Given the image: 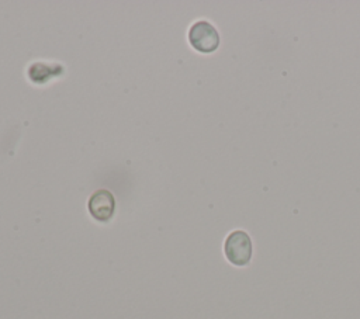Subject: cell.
<instances>
[{
  "instance_id": "6da1fadb",
  "label": "cell",
  "mask_w": 360,
  "mask_h": 319,
  "mask_svg": "<svg viewBox=\"0 0 360 319\" xmlns=\"http://www.w3.org/2000/svg\"><path fill=\"white\" fill-rule=\"evenodd\" d=\"M252 239L248 232L238 229L226 236L224 243V253L231 264L238 267L248 266L252 259Z\"/></svg>"
},
{
  "instance_id": "7a4b0ae2",
  "label": "cell",
  "mask_w": 360,
  "mask_h": 319,
  "mask_svg": "<svg viewBox=\"0 0 360 319\" xmlns=\"http://www.w3.org/2000/svg\"><path fill=\"white\" fill-rule=\"evenodd\" d=\"M190 45L201 53H211L219 46L218 30L205 20H198L188 30Z\"/></svg>"
},
{
  "instance_id": "3957f363",
  "label": "cell",
  "mask_w": 360,
  "mask_h": 319,
  "mask_svg": "<svg viewBox=\"0 0 360 319\" xmlns=\"http://www.w3.org/2000/svg\"><path fill=\"white\" fill-rule=\"evenodd\" d=\"M87 207L94 219L100 222H105L114 214L115 200L108 190H98L90 197Z\"/></svg>"
},
{
  "instance_id": "277c9868",
  "label": "cell",
  "mask_w": 360,
  "mask_h": 319,
  "mask_svg": "<svg viewBox=\"0 0 360 319\" xmlns=\"http://www.w3.org/2000/svg\"><path fill=\"white\" fill-rule=\"evenodd\" d=\"M62 72L63 69L59 65H46L44 62H37L30 67L28 74L34 83H44L52 76H59Z\"/></svg>"
}]
</instances>
